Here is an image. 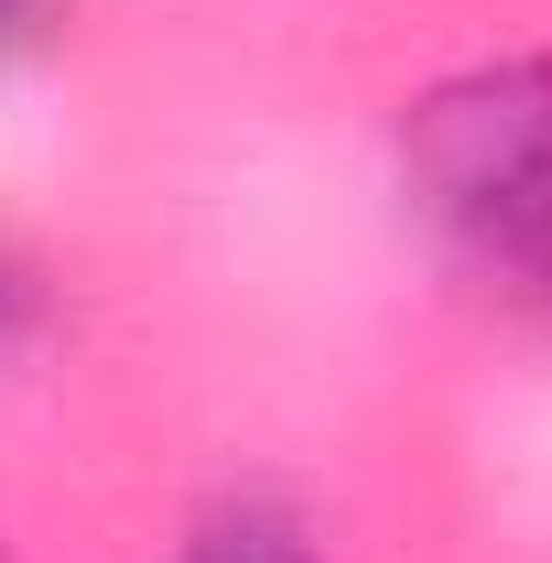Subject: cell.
Instances as JSON below:
<instances>
[{
    "instance_id": "1",
    "label": "cell",
    "mask_w": 552,
    "mask_h": 563,
    "mask_svg": "<svg viewBox=\"0 0 552 563\" xmlns=\"http://www.w3.org/2000/svg\"><path fill=\"white\" fill-rule=\"evenodd\" d=\"M401 174L455 272L520 314H552V55H498L422 87Z\"/></svg>"
},
{
    "instance_id": "4",
    "label": "cell",
    "mask_w": 552,
    "mask_h": 563,
    "mask_svg": "<svg viewBox=\"0 0 552 563\" xmlns=\"http://www.w3.org/2000/svg\"><path fill=\"white\" fill-rule=\"evenodd\" d=\"M22 33H44V0H0V44H22Z\"/></svg>"
},
{
    "instance_id": "3",
    "label": "cell",
    "mask_w": 552,
    "mask_h": 563,
    "mask_svg": "<svg viewBox=\"0 0 552 563\" xmlns=\"http://www.w3.org/2000/svg\"><path fill=\"white\" fill-rule=\"evenodd\" d=\"M22 314H33V303H22V272L0 261V357H11V336H22Z\"/></svg>"
},
{
    "instance_id": "2",
    "label": "cell",
    "mask_w": 552,
    "mask_h": 563,
    "mask_svg": "<svg viewBox=\"0 0 552 563\" xmlns=\"http://www.w3.org/2000/svg\"><path fill=\"white\" fill-rule=\"evenodd\" d=\"M185 563H325V553H314V520H303L292 498L239 488V498H217L207 520H196Z\"/></svg>"
}]
</instances>
